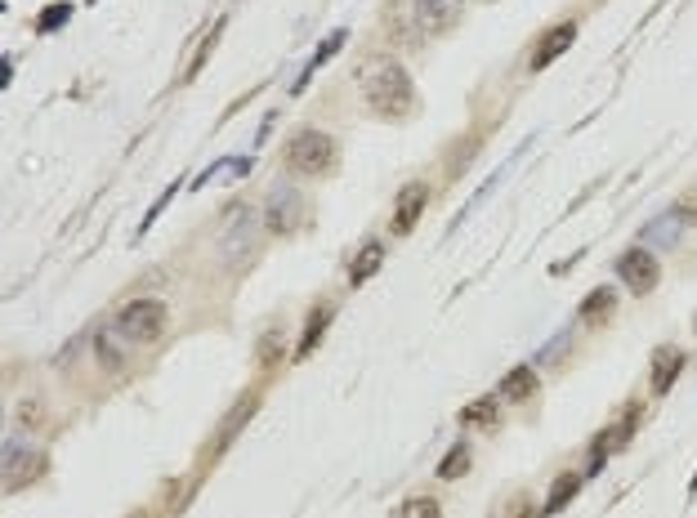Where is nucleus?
Wrapping results in <instances>:
<instances>
[{
  "mask_svg": "<svg viewBox=\"0 0 697 518\" xmlns=\"http://www.w3.org/2000/svg\"><path fill=\"white\" fill-rule=\"evenodd\" d=\"M362 103L376 112L380 121H403L416 108V85L403 63H380L376 72L362 81Z\"/></svg>",
  "mask_w": 697,
  "mask_h": 518,
  "instance_id": "obj_1",
  "label": "nucleus"
},
{
  "mask_svg": "<svg viewBox=\"0 0 697 518\" xmlns=\"http://www.w3.org/2000/svg\"><path fill=\"white\" fill-rule=\"evenodd\" d=\"M336 161H340V143L331 139V134H322V130H300L291 139V148H286V166H291L295 175H304V179L331 175Z\"/></svg>",
  "mask_w": 697,
  "mask_h": 518,
  "instance_id": "obj_2",
  "label": "nucleus"
},
{
  "mask_svg": "<svg viewBox=\"0 0 697 518\" xmlns=\"http://www.w3.org/2000/svg\"><path fill=\"white\" fill-rule=\"evenodd\" d=\"M117 331L126 335L130 344H152L166 331V304L161 300H130L126 309L117 313Z\"/></svg>",
  "mask_w": 697,
  "mask_h": 518,
  "instance_id": "obj_3",
  "label": "nucleus"
},
{
  "mask_svg": "<svg viewBox=\"0 0 697 518\" xmlns=\"http://www.w3.org/2000/svg\"><path fill=\"white\" fill-rule=\"evenodd\" d=\"M613 268H617V282H622L630 295H648L657 282H662V264H657V251H648V246H630V251H622Z\"/></svg>",
  "mask_w": 697,
  "mask_h": 518,
  "instance_id": "obj_4",
  "label": "nucleus"
},
{
  "mask_svg": "<svg viewBox=\"0 0 697 518\" xmlns=\"http://www.w3.org/2000/svg\"><path fill=\"white\" fill-rule=\"evenodd\" d=\"M45 469H50V460L36 452V447L5 443V492H18V487H27L32 478H41Z\"/></svg>",
  "mask_w": 697,
  "mask_h": 518,
  "instance_id": "obj_5",
  "label": "nucleus"
},
{
  "mask_svg": "<svg viewBox=\"0 0 697 518\" xmlns=\"http://www.w3.org/2000/svg\"><path fill=\"white\" fill-rule=\"evenodd\" d=\"M295 219H300V193H295V188L269 193V201H264V224H269V233H291Z\"/></svg>",
  "mask_w": 697,
  "mask_h": 518,
  "instance_id": "obj_6",
  "label": "nucleus"
},
{
  "mask_svg": "<svg viewBox=\"0 0 697 518\" xmlns=\"http://www.w3.org/2000/svg\"><path fill=\"white\" fill-rule=\"evenodd\" d=\"M461 0H416V23H420V32H447V27L461 18Z\"/></svg>",
  "mask_w": 697,
  "mask_h": 518,
  "instance_id": "obj_7",
  "label": "nucleus"
},
{
  "mask_svg": "<svg viewBox=\"0 0 697 518\" xmlns=\"http://www.w3.org/2000/svg\"><path fill=\"white\" fill-rule=\"evenodd\" d=\"M577 41V23H559L555 32H546L537 41V54H532V72H541V67H550L559 59V54H568V45Z\"/></svg>",
  "mask_w": 697,
  "mask_h": 518,
  "instance_id": "obj_8",
  "label": "nucleus"
},
{
  "mask_svg": "<svg viewBox=\"0 0 697 518\" xmlns=\"http://www.w3.org/2000/svg\"><path fill=\"white\" fill-rule=\"evenodd\" d=\"M541 393V376L532 367H510V376L501 380V402H532Z\"/></svg>",
  "mask_w": 697,
  "mask_h": 518,
  "instance_id": "obj_9",
  "label": "nucleus"
},
{
  "mask_svg": "<svg viewBox=\"0 0 697 518\" xmlns=\"http://www.w3.org/2000/svg\"><path fill=\"white\" fill-rule=\"evenodd\" d=\"M680 233H684V210H666L657 224L644 228V246H648V251H662V246L680 242Z\"/></svg>",
  "mask_w": 697,
  "mask_h": 518,
  "instance_id": "obj_10",
  "label": "nucleus"
},
{
  "mask_svg": "<svg viewBox=\"0 0 697 518\" xmlns=\"http://www.w3.org/2000/svg\"><path fill=\"white\" fill-rule=\"evenodd\" d=\"M425 197H429V193H425V184H412V188L403 193V201H398V210H394V224H389L398 237L412 233V228H416L420 210H425Z\"/></svg>",
  "mask_w": 697,
  "mask_h": 518,
  "instance_id": "obj_11",
  "label": "nucleus"
},
{
  "mask_svg": "<svg viewBox=\"0 0 697 518\" xmlns=\"http://www.w3.org/2000/svg\"><path fill=\"white\" fill-rule=\"evenodd\" d=\"M684 362H689V358H684V353L680 349H671V344H666V349H657L653 353V393H666V389H671L675 385V376H680V371H684Z\"/></svg>",
  "mask_w": 697,
  "mask_h": 518,
  "instance_id": "obj_12",
  "label": "nucleus"
},
{
  "mask_svg": "<svg viewBox=\"0 0 697 518\" xmlns=\"http://www.w3.org/2000/svg\"><path fill=\"white\" fill-rule=\"evenodd\" d=\"M380 259H385V251H380V242H367L358 255H353V268H349V286H362L367 277H376Z\"/></svg>",
  "mask_w": 697,
  "mask_h": 518,
  "instance_id": "obj_13",
  "label": "nucleus"
},
{
  "mask_svg": "<svg viewBox=\"0 0 697 518\" xmlns=\"http://www.w3.org/2000/svg\"><path fill=\"white\" fill-rule=\"evenodd\" d=\"M461 420L474 425V429H496V420H501V393H496V398H479L474 407H465Z\"/></svg>",
  "mask_w": 697,
  "mask_h": 518,
  "instance_id": "obj_14",
  "label": "nucleus"
},
{
  "mask_svg": "<svg viewBox=\"0 0 697 518\" xmlns=\"http://www.w3.org/2000/svg\"><path fill=\"white\" fill-rule=\"evenodd\" d=\"M613 304H617V291H613V286H599V291H590V300L581 304V313H577L581 326H595V322H604V313L613 309Z\"/></svg>",
  "mask_w": 697,
  "mask_h": 518,
  "instance_id": "obj_15",
  "label": "nucleus"
},
{
  "mask_svg": "<svg viewBox=\"0 0 697 518\" xmlns=\"http://www.w3.org/2000/svg\"><path fill=\"white\" fill-rule=\"evenodd\" d=\"M581 483H586V474H568V478H559V483H555V492L546 496V510H541V514H559L563 505H568L572 496L581 492Z\"/></svg>",
  "mask_w": 697,
  "mask_h": 518,
  "instance_id": "obj_16",
  "label": "nucleus"
},
{
  "mask_svg": "<svg viewBox=\"0 0 697 518\" xmlns=\"http://www.w3.org/2000/svg\"><path fill=\"white\" fill-rule=\"evenodd\" d=\"M255 407H260V398H242V407H237L233 411V416H228V425L224 429H219V438H215V452H224V447L228 443H233V434H237V429H242L246 425V416H251V411Z\"/></svg>",
  "mask_w": 697,
  "mask_h": 518,
  "instance_id": "obj_17",
  "label": "nucleus"
},
{
  "mask_svg": "<svg viewBox=\"0 0 697 518\" xmlns=\"http://www.w3.org/2000/svg\"><path fill=\"white\" fill-rule=\"evenodd\" d=\"M94 353H99L103 371H121V367H126V353L117 349V340H112L108 331H99V335H94Z\"/></svg>",
  "mask_w": 697,
  "mask_h": 518,
  "instance_id": "obj_18",
  "label": "nucleus"
},
{
  "mask_svg": "<svg viewBox=\"0 0 697 518\" xmlns=\"http://www.w3.org/2000/svg\"><path fill=\"white\" fill-rule=\"evenodd\" d=\"M465 465H470V447L456 443L452 452L438 460V478H447V483H452V478H461V474H465Z\"/></svg>",
  "mask_w": 697,
  "mask_h": 518,
  "instance_id": "obj_19",
  "label": "nucleus"
},
{
  "mask_svg": "<svg viewBox=\"0 0 697 518\" xmlns=\"http://www.w3.org/2000/svg\"><path fill=\"white\" fill-rule=\"evenodd\" d=\"M327 318H331V309H327V304H318V309L309 313V326H304V340H300V353H309L313 344H318V335H322V326H327Z\"/></svg>",
  "mask_w": 697,
  "mask_h": 518,
  "instance_id": "obj_20",
  "label": "nucleus"
},
{
  "mask_svg": "<svg viewBox=\"0 0 697 518\" xmlns=\"http://www.w3.org/2000/svg\"><path fill=\"white\" fill-rule=\"evenodd\" d=\"M68 18H72V5H68V0H59V5H50V14L36 18V32H59Z\"/></svg>",
  "mask_w": 697,
  "mask_h": 518,
  "instance_id": "obj_21",
  "label": "nucleus"
},
{
  "mask_svg": "<svg viewBox=\"0 0 697 518\" xmlns=\"http://www.w3.org/2000/svg\"><path fill=\"white\" fill-rule=\"evenodd\" d=\"M398 518H443V505L429 501V496H416V501H407L403 510H398Z\"/></svg>",
  "mask_w": 697,
  "mask_h": 518,
  "instance_id": "obj_22",
  "label": "nucleus"
},
{
  "mask_svg": "<svg viewBox=\"0 0 697 518\" xmlns=\"http://www.w3.org/2000/svg\"><path fill=\"white\" fill-rule=\"evenodd\" d=\"M18 425H27V429H32V425H45V407H41V402H36V398H23V402H18Z\"/></svg>",
  "mask_w": 697,
  "mask_h": 518,
  "instance_id": "obj_23",
  "label": "nucleus"
},
{
  "mask_svg": "<svg viewBox=\"0 0 697 518\" xmlns=\"http://www.w3.org/2000/svg\"><path fill=\"white\" fill-rule=\"evenodd\" d=\"M340 45H345V32H331V41H322V50H318V54H313V63H309V72H313V67H318V63H327V59H331V54H336V50H340ZM309 72H304V76H309Z\"/></svg>",
  "mask_w": 697,
  "mask_h": 518,
  "instance_id": "obj_24",
  "label": "nucleus"
}]
</instances>
